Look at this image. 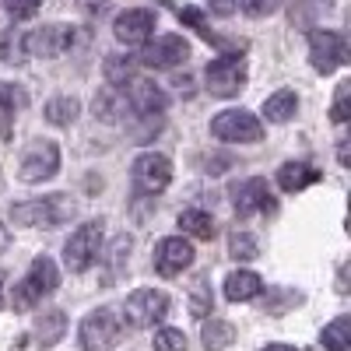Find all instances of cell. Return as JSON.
Returning <instances> with one entry per match:
<instances>
[{
    "mask_svg": "<svg viewBox=\"0 0 351 351\" xmlns=\"http://www.w3.org/2000/svg\"><path fill=\"white\" fill-rule=\"evenodd\" d=\"M56 285H60V271H56V263L49 256H36L32 267H28L25 281L14 285V295H11V306L18 313H28L43 302V295H53Z\"/></svg>",
    "mask_w": 351,
    "mask_h": 351,
    "instance_id": "cell-1",
    "label": "cell"
},
{
    "mask_svg": "<svg viewBox=\"0 0 351 351\" xmlns=\"http://www.w3.org/2000/svg\"><path fill=\"white\" fill-rule=\"evenodd\" d=\"M180 228L186 232V236H193V239H215V232H218L215 218L208 211H197V208L180 215Z\"/></svg>",
    "mask_w": 351,
    "mask_h": 351,
    "instance_id": "cell-24",
    "label": "cell"
},
{
    "mask_svg": "<svg viewBox=\"0 0 351 351\" xmlns=\"http://www.w3.org/2000/svg\"><path fill=\"white\" fill-rule=\"evenodd\" d=\"M39 4L43 0H4V8H8L11 18H32L39 11Z\"/></svg>",
    "mask_w": 351,
    "mask_h": 351,
    "instance_id": "cell-35",
    "label": "cell"
},
{
    "mask_svg": "<svg viewBox=\"0 0 351 351\" xmlns=\"http://www.w3.org/2000/svg\"><path fill=\"white\" fill-rule=\"evenodd\" d=\"M193 263V246L183 239V236H165L158 246H155V271L162 278H176L183 274Z\"/></svg>",
    "mask_w": 351,
    "mask_h": 351,
    "instance_id": "cell-13",
    "label": "cell"
},
{
    "mask_svg": "<svg viewBox=\"0 0 351 351\" xmlns=\"http://www.w3.org/2000/svg\"><path fill=\"white\" fill-rule=\"evenodd\" d=\"M348 102H351V81H341L337 84V95H334V106H330V120L334 123H344L348 120Z\"/></svg>",
    "mask_w": 351,
    "mask_h": 351,
    "instance_id": "cell-33",
    "label": "cell"
},
{
    "mask_svg": "<svg viewBox=\"0 0 351 351\" xmlns=\"http://www.w3.org/2000/svg\"><path fill=\"white\" fill-rule=\"evenodd\" d=\"M337 158H341V165H348V141H341V148H337Z\"/></svg>",
    "mask_w": 351,
    "mask_h": 351,
    "instance_id": "cell-41",
    "label": "cell"
},
{
    "mask_svg": "<svg viewBox=\"0 0 351 351\" xmlns=\"http://www.w3.org/2000/svg\"><path fill=\"white\" fill-rule=\"evenodd\" d=\"M260 291H263V281L253 271H232L225 278V299L228 302H250V299L260 295Z\"/></svg>",
    "mask_w": 351,
    "mask_h": 351,
    "instance_id": "cell-18",
    "label": "cell"
},
{
    "mask_svg": "<svg viewBox=\"0 0 351 351\" xmlns=\"http://www.w3.org/2000/svg\"><path fill=\"white\" fill-rule=\"evenodd\" d=\"M232 204H236V215H239V218H250V215H274V211H278V200H274L267 180H260V176H253V180H246L243 186H236V197H232Z\"/></svg>",
    "mask_w": 351,
    "mask_h": 351,
    "instance_id": "cell-11",
    "label": "cell"
},
{
    "mask_svg": "<svg viewBox=\"0 0 351 351\" xmlns=\"http://www.w3.org/2000/svg\"><path fill=\"white\" fill-rule=\"evenodd\" d=\"M211 137L228 144H253L263 137V123L246 109H225L211 120Z\"/></svg>",
    "mask_w": 351,
    "mask_h": 351,
    "instance_id": "cell-6",
    "label": "cell"
},
{
    "mask_svg": "<svg viewBox=\"0 0 351 351\" xmlns=\"http://www.w3.org/2000/svg\"><path fill=\"white\" fill-rule=\"evenodd\" d=\"M324 348L327 351H351V319L337 316L334 324L324 327Z\"/></svg>",
    "mask_w": 351,
    "mask_h": 351,
    "instance_id": "cell-27",
    "label": "cell"
},
{
    "mask_svg": "<svg viewBox=\"0 0 351 351\" xmlns=\"http://www.w3.org/2000/svg\"><path fill=\"white\" fill-rule=\"evenodd\" d=\"M28 32H4L0 36V60H8V64H21L25 56H28V43H25Z\"/></svg>",
    "mask_w": 351,
    "mask_h": 351,
    "instance_id": "cell-29",
    "label": "cell"
},
{
    "mask_svg": "<svg viewBox=\"0 0 351 351\" xmlns=\"http://www.w3.org/2000/svg\"><path fill=\"white\" fill-rule=\"evenodd\" d=\"M288 302H302V295H299V291H271V295H267V309L271 313H285Z\"/></svg>",
    "mask_w": 351,
    "mask_h": 351,
    "instance_id": "cell-36",
    "label": "cell"
},
{
    "mask_svg": "<svg viewBox=\"0 0 351 351\" xmlns=\"http://www.w3.org/2000/svg\"><path fill=\"white\" fill-rule=\"evenodd\" d=\"M0 193H4V172H0Z\"/></svg>",
    "mask_w": 351,
    "mask_h": 351,
    "instance_id": "cell-44",
    "label": "cell"
},
{
    "mask_svg": "<svg viewBox=\"0 0 351 351\" xmlns=\"http://www.w3.org/2000/svg\"><path fill=\"white\" fill-rule=\"evenodd\" d=\"M130 176H134V190H137V193H152V197H155V193H162V190L172 183V162H169L165 155L144 152V155L134 158Z\"/></svg>",
    "mask_w": 351,
    "mask_h": 351,
    "instance_id": "cell-10",
    "label": "cell"
},
{
    "mask_svg": "<svg viewBox=\"0 0 351 351\" xmlns=\"http://www.w3.org/2000/svg\"><path fill=\"white\" fill-rule=\"evenodd\" d=\"M215 309V295H211V285H208V278H197L193 281V291H190V313L193 316H208Z\"/></svg>",
    "mask_w": 351,
    "mask_h": 351,
    "instance_id": "cell-30",
    "label": "cell"
},
{
    "mask_svg": "<svg viewBox=\"0 0 351 351\" xmlns=\"http://www.w3.org/2000/svg\"><path fill=\"white\" fill-rule=\"evenodd\" d=\"M0 306H4V274H0Z\"/></svg>",
    "mask_w": 351,
    "mask_h": 351,
    "instance_id": "cell-43",
    "label": "cell"
},
{
    "mask_svg": "<svg viewBox=\"0 0 351 351\" xmlns=\"http://www.w3.org/2000/svg\"><path fill=\"white\" fill-rule=\"evenodd\" d=\"M64 330H67V313L64 309H43L36 316V341L43 348H53L64 337Z\"/></svg>",
    "mask_w": 351,
    "mask_h": 351,
    "instance_id": "cell-20",
    "label": "cell"
},
{
    "mask_svg": "<svg viewBox=\"0 0 351 351\" xmlns=\"http://www.w3.org/2000/svg\"><path fill=\"white\" fill-rule=\"evenodd\" d=\"M232 341H236V327H232L228 319H211V324H204V334H200L204 351H225V348H232Z\"/></svg>",
    "mask_w": 351,
    "mask_h": 351,
    "instance_id": "cell-23",
    "label": "cell"
},
{
    "mask_svg": "<svg viewBox=\"0 0 351 351\" xmlns=\"http://www.w3.org/2000/svg\"><path fill=\"white\" fill-rule=\"evenodd\" d=\"M106 81L112 84V88H123V84H130L134 81V71H137V60L134 56H120V53H109L106 56Z\"/></svg>",
    "mask_w": 351,
    "mask_h": 351,
    "instance_id": "cell-25",
    "label": "cell"
},
{
    "mask_svg": "<svg viewBox=\"0 0 351 351\" xmlns=\"http://www.w3.org/2000/svg\"><path fill=\"white\" fill-rule=\"evenodd\" d=\"M77 112H81V106H77L74 95H56V99L46 102V120L53 127H71L77 120Z\"/></svg>",
    "mask_w": 351,
    "mask_h": 351,
    "instance_id": "cell-26",
    "label": "cell"
},
{
    "mask_svg": "<svg viewBox=\"0 0 351 351\" xmlns=\"http://www.w3.org/2000/svg\"><path fill=\"white\" fill-rule=\"evenodd\" d=\"M204 77H208V92L211 95L232 99V95H239L246 88V64H243L239 53H225V56H218V60L208 64Z\"/></svg>",
    "mask_w": 351,
    "mask_h": 351,
    "instance_id": "cell-5",
    "label": "cell"
},
{
    "mask_svg": "<svg viewBox=\"0 0 351 351\" xmlns=\"http://www.w3.org/2000/svg\"><path fill=\"white\" fill-rule=\"evenodd\" d=\"M278 4H281V0H243L246 14H253V18H263V14L278 11Z\"/></svg>",
    "mask_w": 351,
    "mask_h": 351,
    "instance_id": "cell-37",
    "label": "cell"
},
{
    "mask_svg": "<svg viewBox=\"0 0 351 351\" xmlns=\"http://www.w3.org/2000/svg\"><path fill=\"white\" fill-rule=\"evenodd\" d=\"M263 351H299V348H291V344H267Z\"/></svg>",
    "mask_w": 351,
    "mask_h": 351,
    "instance_id": "cell-42",
    "label": "cell"
},
{
    "mask_svg": "<svg viewBox=\"0 0 351 351\" xmlns=\"http://www.w3.org/2000/svg\"><path fill=\"white\" fill-rule=\"evenodd\" d=\"M319 180H324V172L313 169V165H306V162H285V165L278 169V186H281L285 193H299V190H306V186H313V183H319Z\"/></svg>",
    "mask_w": 351,
    "mask_h": 351,
    "instance_id": "cell-17",
    "label": "cell"
},
{
    "mask_svg": "<svg viewBox=\"0 0 351 351\" xmlns=\"http://www.w3.org/2000/svg\"><path fill=\"white\" fill-rule=\"evenodd\" d=\"M112 32H116V39L127 43V46H144V43L152 39V32H155V14L152 11H141V8L123 11L120 18H116Z\"/></svg>",
    "mask_w": 351,
    "mask_h": 351,
    "instance_id": "cell-15",
    "label": "cell"
},
{
    "mask_svg": "<svg viewBox=\"0 0 351 351\" xmlns=\"http://www.w3.org/2000/svg\"><path fill=\"white\" fill-rule=\"evenodd\" d=\"M81 4H84L88 14H102V11L109 8V0H81Z\"/></svg>",
    "mask_w": 351,
    "mask_h": 351,
    "instance_id": "cell-39",
    "label": "cell"
},
{
    "mask_svg": "<svg viewBox=\"0 0 351 351\" xmlns=\"http://www.w3.org/2000/svg\"><path fill=\"white\" fill-rule=\"evenodd\" d=\"M186 56H190V46H186L183 36H162V39L144 46L141 64L144 67H155V71H169V67H180Z\"/></svg>",
    "mask_w": 351,
    "mask_h": 351,
    "instance_id": "cell-12",
    "label": "cell"
},
{
    "mask_svg": "<svg viewBox=\"0 0 351 351\" xmlns=\"http://www.w3.org/2000/svg\"><path fill=\"white\" fill-rule=\"evenodd\" d=\"M127 109H130L127 95L120 92V88H112V84L106 88V92L95 95V116H99V120H106V123H120Z\"/></svg>",
    "mask_w": 351,
    "mask_h": 351,
    "instance_id": "cell-21",
    "label": "cell"
},
{
    "mask_svg": "<svg viewBox=\"0 0 351 351\" xmlns=\"http://www.w3.org/2000/svg\"><path fill=\"white\" fill-rule=\"evenodd\" d=\"M102 253V221H84L64 246V263L71 274H84Z\"/></svg>",
    "mask_w": 351,
    "mask_h": 351,
    "instance_id": "cell-4",
    "label": "cell"
},
{
    "mask_svg": "<svg viewBox=\"0 0 351 351\" xmlns=\"http://www.w3.org/2000/svg\"><path fill=\"white\" fill-rule=\"evenodd\" d=\"M56 169H60V148H56V141H46V137L28 144L18 162L21 183H46L56 176Z\"/></svg>",
    "mask_w": 351,
    "mask_h": 351,
    "instance_id": "cell-3",
    "label": "cell"
},
{
    "mask_svg": "<svg viewBox=\"0 0 351 351\" xmlns=\"http://www.w3.org/2000/svg\"><path fill=\"white\" fill-rule=\"evenodd\" d=\"M25 43H28V56H60L74 43V28H67V25H43V28H36V32H28Z\"/></svg>",
    "mask_w": 351,
    "mask_h": 351,
    "instance_id": "cell-14",
    "label": "cell"
},
{
    "mask_svg": "<svg viewBox=\"0 0 351 351\" xmlns=\"http://www.w3.org/2000/svg\"><path fill=\"white\" fill-rule=\"evenodd\" d=\"M130 236H116L112 243H109V250L106 253H99V260H102V267H106V281L102 285H116V278L123 274V267H127V256H130Z\"/></svg>",
    "mask_w": 351,
    "mask_h": 351,
    "instance_id": "cell-19",
    "label": "cell"
},
{
    "mask_svg": "<svg viewBox=\"0 0 351 351\" xmlns=\"http://www.w3.org/2000/svg\"><path fill=\"white\" fill-rule=\"evenodd\" d=\"M74 215V200L67 193H49L43 200H25L11 208V218L18 225H32V228H56Z\"/></svg>",
    "mask_w": 351,
    "mask_h": 351,
    "instance_id": "cell-2",
    "label": "cell"
},
{
    "mask_svg": "<svg viewBox=\"0 0 351 351\" xmlns=\"http://www.w3.org/2000/svg\"><path fill=\"white\" fill-rule=\"evenodd\" d=\"M180 18H183V21H190V25H193V28H197V32H200L204 39H208V43H218V46H221V39L208 28V21H204V14H200L197 8H180Z\"/></svg>",
    "mask_w": 351,
    "mask_h": 351,
    "instance_id": "cell-34",
    "label": "cell"
},
{
    "mask_svg": "<svg viewBox=\"0 0 351 351\" xmlns=\"http://www.w3.org/2000/svg\"><path fill=\"white\" fill-rule=\"evenodd\" d=\"M81 351H112V344L120 341V319L112 309H95L81 319L77 330Z\"/></svg>",
    "mask_w": 351,
    "mask_h": 351,
    "instance_id": "cell-7",
    "label": "cell"
},
{
    "mask_svg": "<svg viewBox=\"0 0 351 351\" xmlns=\"http://www.w3.org/2000/svg\"><path fill=\"white\" fill-rule=\"evenodd\" d=\"M228 253L236 256V260H253V256H260V243H256V236L236 228V232L228 236Z\"/></svg>",
    "mask_w": 351,
    "mask_h": 351,
    "instance_id": "cell-31",
    "label": "cell"
},
{
    "mask_svg": "<svg viewBox=\"0 0 351 351\" xmlns=\"http://www.w3.org/2000/svg\"><path fill=\"white\" fill-rule=\"evenodd\" d=\"M127 102H130V109L134 112H141V116H158V112H165V106H169V95L162 92V88L155 84V81H130V92H127Z\"/></svg>",
    "mask_w": 351,
    "mask_h": 351,
    "instance_id": "cell-16",
    "label": "cell"
},
{
    "mask_svg": "<svg viewBox=\"0 0 351 351\" xmlns=\"http://www.w3.org/2000/svg\"><path fill=\"white\" fill-rule=\"evenodd\" d=\"M155 351H186V337H183V330H176V327H162V330H155Z\"/></svg>",
    "mask_w": 351,
    "mask_h": 351,
    "instance_id": "cell-32",
    "label": "cell"
},
{
    "mask_svg": "<svg viewBox=\"0 0 351 351\" xmlns=\"http://www.w3.org/2000/svg\"><path fill=\"white\" fill-rule=\"evenodd\" d=\"M14 134V84H0V141Z\"/></svg>",
    "mask_w": 351,
    "mask_h": 351,
    "instance_id": "cell-28",
    "label": "cell"
},
{
    "mask_svg": "<svg viewBox=\"0 0 351 351\" xmlns=\"http://www.w3.org/2000/svg\"><path fill=\"white\" fill-rule=\"evenodd\" d=\"M169 313V295L158 288H137L123 306V319L130 327H155Z\"/></svg>",
    "mask_w": 351,
    "mask_h": 351,
    "instance_id": "cell-9",
    "label": "cell"
},
{
    "mask_svg": "<svg viewBox=\"0 0 351 351\" xmlns=\"http://www.w3.org/2000/svg\"><path fill=\"white\" fill-rule=\"evenodd\" d=\"M236 8H239V0H211V11L218 18H232V14H236Z\"/></svg>",
    "mask_w": 351,
    "mask_h": 351,
    "instance_id": "cell-38",
    "label": "cell"
},
{
    "mask_svg": "<svg viewBox=\"0 0 351 351\" xmlns=\"http://www.w3.org/2000/svg\"><path fill=\"white\" fill-rule=\"evenodd\" d=\"M295 109H299V99H295L291 88H281V92H274L267 102H263V112H267L271 123H288L291 116H295Z\"/></svg>",
    "mask_w": 351,
    "mask_h": 351,
    "instance_id": "cell-22",
    "label": "cell"
},
{
    "mask_svg": "<svg viewBox=\"0 0 351 351\" xmlns=\"http://www.w3.org/2000/svg\"><path fill=\"white\" fill-rule=\"evenodd\" d=\"M11 246V232H8V225H0V253H4Z\"/></svg>",
    "mask_w": 351,
    "mask_h": 351,
    "instance_id": "cell-40",
    "label": "cell"
},
{
    "mask_svg": "<svg viewBox=\"0 0 351 351\" xmlns=\"http://www.w3.org/2000/svg\"><path fill=\"white\" fill-rule=\"evenodd\" d=\"M309 60L319 74H334L341 64H348V43L341 32H330V28H316L309 36Z\"/></svg>",
    "mask_w": 351,
    "mask_h": 351,
    "instance_id": "cell-8",
    "label": "cell"
}]
</instances>
